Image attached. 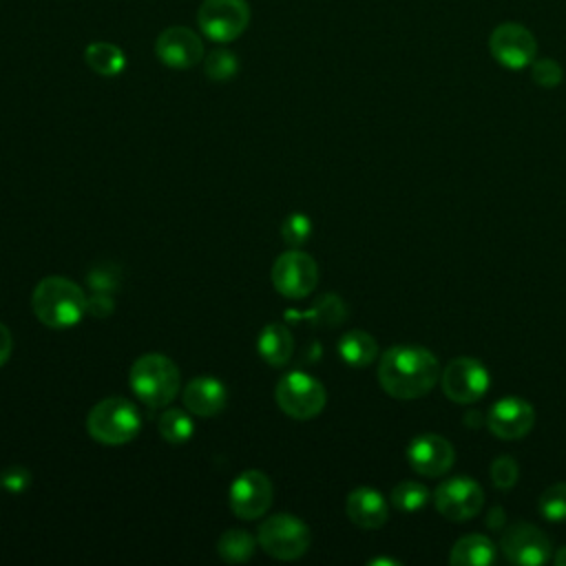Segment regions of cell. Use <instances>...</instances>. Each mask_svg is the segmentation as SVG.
<instances>
[{
	"instance_id": "cell-18",
	"label": "cell",
	"mask_w": 566,
	"mask_h": 566,
	"mask_svg": "<svg viewBox=\"0 0 566 566\" xmlns=\"http://www.w3.org/2000/svg\"><path fill=\"white\" fill-rule=\"evenodd\" d=\"M226 385L212 376H197L184 389V407L195 416H217L226 409Z\"/></svg>"
},
{
	"instance_id": "cell-9",
	"label": "cell",
	"mask_w": 566,
	"mask_h": 566,
	"mask_svg": "<svg viewBox=\"0 0 566 566\" xmlns=\"http://www.w3.org/2000/svg\"><path fill=\"white\" fill-rule=\"evenodd\" d=\"M433 504L442 517L451 522H467L482 511L484 491L473 478L453 475L438 484L433 491Z\"/></svg>"
},
{
	"instance_id": "cell-16",
	"label": "cell",
	"mask_w": 566,
	"mask_h": 566,
	"mask_svg": "<svg viewBox=\"0 0 566 566\" xmlns=\"http://www.w3.org/2000/svg\"><path fill=\"white\" fill-rule=\"evenodd\" d=\"M155 53L170 69H192L203 60V42L192 29L168 27L157 35Z\"/></svg>"
},
{
	"instance_id": "cell-17",
	"label": "cell",
	"mask_w": 566,
	"mask_h": 566,
	"mask_svg": "<svg viewBox=\"0 0 566 566\" xmlns=\"http://www.w3.org/2000/svg\"><path fill=\"white\" fill-rule=\"evenodd\" d=\"M347 517L367 531L380 528L389 517V504L385 495L371 486H358L354 489L345 500Z\"/></svg>"
},
{
	"instance_id": "cell-38",
	"label": "cell",
	"mask_w": 566,
	"mask_h": 566,
	"mask_svg": "<svg viewBox=\"0 0 566 566\" xmlns=\"http://www.w3.org/2000/svg\"><path fill=\"white\" fill-rule=\"evenodd\" d=\"M0 486H2V480H0Z\"/></svg>"
},
{
	"instance_id": "cell-10",
	"label": "cell",
	"mask_w": 566,
	"mask_h": 566,
	"mask_svg": "<svg viewBox=\"0 0 566 566\" xmlns=\"http://www.w3.org/2000/svg\"><path fill=\"white\" fill-rule=\"evenodd\" d=\"M316 283L318 265L307 252L290 248L276 256L272 265V285L279 294L287 298H303L316 287Z\"/></svg>"
},
{
	"instance_id": "cell-26",
	"label": "cell",
	"mask_w": 566,
	"mask_h": 566,
	"mask_svg": "<svg viewBox=\"0 0 566 566\" xmlns=\"http://www.w3.org/2000/svg\"><path fill=\"white\" fill-rule=\"evenodd\" d=\"M539 515L548 522H566V482H555L537 500Z\"/></svg>"
},
{
	"instance_id": "cell-31",
	"label": "cell",
	"mask_w": 566,
	"mask_h": 566,
	"mask_svg": "<svg viewBox=\"0 0 566 566\" xmlns=\"http://www.w3.org/2000/svg\"><path fill=\"white\" fill-rule=\"evenodd\" d=\"M531 77L537 86L542 88H555L562 84V77H564V71L562 66L551 60V57H544V60H533L531 64Z\"/></svg>"
},
{
	"instance_id": "cell-29",
	"label": "cell",
	"mask_w": 566,
	"mask_h": 566,
	"mask_svg": "<svg viewBox=\"0 0 566 566\" xmlns=\"http://www.w3.org/2000/svg\"><path fill=\"white\" fill-rule=\"evenodd\" d=\"M122 272L115 263H97L88 270L86 283L93 287V292H113L119 287Z\"/></svg>"
},
{
	"instance_id": "cell-3",
	"label": "cell",
	"mask_w": 566,
	"mask_h": 566,
	"mask_svg": "<svg viewBox=\"0 0 566 566\" xmlns=\"http://www.w3.org/2000/svg\"><path fill=\"white\" fill-rule=\"evenodd\" d=\"M128 385L146 407H166L179 394L181 376L168 356L153 352L133 363Z\"/></svg>"
},
{
	"instance_id": "cell-37",
	"label": "cell",
	"mask_w": 566,
	"mask_h": 566,
	"mask_svg": "<svg viewBox=\"0 0 566 566\" xmlns=\"http://www.w3.org/2000/svg\"><path fill=\"white\" fill-rule=\"evenodd\" d=\"M369 564H398V562H396V559H385V557H382V559H371Z\"/></svg>"
},
{
	"instance_id": "cell-34",
	"label": "cell",
	"mask_w": 566,
	"mask_h": 566,
	"mask_svg": "<svg viewBox=\"0 0 566 566\" xmlns=\"http://www.w3.org/2000/svg\"><path fill=\"white\" fill-rule=\"evenodd\" d=\"M115 310V301L111 292H93V296H86V314L93 318H106Z\"/></svg>"
},
{
	"instance_id": "cell-11",
	"label": "cell",
	"mask_w": 566,
	"mask_h": 566,
	"mask_svg": "<svg viewBox=\"0 0 566 566\" xmlns=\"http://www.w3.org/2000/svg\"><path fill=\"white\" fill-rule=\"evenodd\" d=\"M489 51L497 64L511 71H522L533 64L537 53L535 35L517 22L497 24L489 35Z\"/></svg>"
},
{
	"instance_id": "cell-2",
	"label": "cell",
	"mask_w": 566,
	"mask_h": 566,
	"mask_svg": "<svg viewBox=\"0 0 566 566\" xmlns=\"http://www.w3.org/2000/svg\"><path fill=\"white\" fill-rule=\"evenodd\" d=\"M31 305L40 323L53 329H66L77 325L86 314V294L66 276H46L35 285Z\"/></svg>"
},
{
	"instance_id": "cell-28",
	"label": "cell",
	"mask_w": 566,
	"mask_h": 566,
	"mask_svg": "<svg viewBox=\"0 0 566 566\" xmlns=\"http://www.w3.org/2000/svg\"><path fill=\"white\" fill-rule=\"evenodd\" d=\"M281 237L285 241V245L301 248L312 237V219L303 212L287 214L281 226Z\"/></svg>"
},
{
	"instance_id": "cell-36",
	"label": "cell",
	"mask_w": 566,
	"mask_h": 566,
	"mask_svg": "<svg viewBox=\"0 0 566 566\" xmlns=\"http://www.w3.org/2000/svg\"><path fill=\"white\" fill-rule=\"evenodd\" d=\"M553 562L557 564V566H566V546H562V548H557V553H555V557H553Z\"/></svg>"
},
{
	"instance_id": "cell-6",
	"label": "cell",
	"mask_w": 566,
	"mask_h": 566,
	"mask_svg": "<svg viewBox=\"0 0 566 566\" xmlns=\"http://www.w3.org/2000/svg\"><path fill=\"white\" fill-rule=\"evenodd\" d=\"M274 398L281 411L296 420H310L318 416L327 402L323 382L301 369L281 376L274 389Z\"/></svg>"
},
{
	"instance_id": "cell-24",
	"label": "cell",
	"mask_w": 566,
	"mask_h": 566,
	"mask_svg": "<svg viewBox=\"0 0 566 566\" xmlns=\"http://www.w3.org/2000/svg\"><path fill=\"white\" fill-rule=\"evenodd\" d=\"M159 433L170 444H186L195 433V422L188 409H166L159 418Z\"/></svg>"
},
{
	"instance_id": "cell-21",
	"label": "cell",
	"mask_w": 566,
	"mask_h": 566,
	"mask_svg": "<svg viewBox=\"0 0 566 566\" xmlns=\"http://www.w3.org/2000/svg\"><path fill=\"white\" fill-rule=\"evenodd\" d=\"M336 352L340 360L347 363L349 367H367L378 356V343L369 332L352 329L338 338Z\"/></svg>"
},
{
	"instance_id": "cell-12",
	"label": "cell",
	"mask_w": 566,
	"mask_h": 566,
	"mask_svg": "<svg viewBox=\"0 0 566 566\" xmlns=\"http://www.w3.org/2000/svg\"><path fill=\"white\" fill-rule=\"evenodd\" d=\"M500 548L511 564L542 566L551 559V539L542 528L528 522L511 524L502 533Z\"/></svg>"
},
{
	"instance_id": "cell-19",
	"label": "cell",
	"mask_w": 566,
	"mask_h": 566,
	"mask_svg": "<svg viewBox=\"0 0 566 566\" xmlns=\"http://www.w3.org/2000/svg\"><path fill=\"white\" fill-rule=\"evenodd\" d=\"M256 352L268 365L283 367L292 358V352H294V340H292L290 329L281 323H268L259 332Z\"/></svg>"
},
{
	"instance_id": "cell-27",
	"label": "cell",
	"mask_w": 566,
	"mask_h": 566,
	"mask_svg": "<svg viewBox=\"0 0 566 566\" xmlns=\"http://www.w3.org/2000/svg\"><path fill=\"white\" fill-rule=\"evenodd\" d=\"M203 69H206V75L210 80L226 82V80H230L239 71V60L234 57V53H230L226 49H217V51H212L206 57Z\"/></svg>"
},
{
	"instance_id": "cell-23",
	"label": "cell",
	"mask_w": 566,
	"mask_h": 566,
	"mask_svg": "<svg viewBox=\"0 0 566 566\" xmlns=\"http://www.w3.org/2000/svg\"><path fill=\"white\" fill-rule=\"evenodd\" d=\"M256 542L259 539L245 528H228L217 542V553L230 564H241L252 557Z\"/></svg>"
},
{
	"instance_id": "cell-30",
	"label": "cell",
	"mask_w": 566,
	"mask_h": 566,
	"mask_svg": "<svg viewBox=\"0 0 566 566\" xmlns=\"http://www.w3.org/2000/svg\"><path fill=\"white\" fill-rule=\"evenodd\" d=\"M489 475H491V482L506 491L511 486H515L517 478H520V467L515 462L513 455H497L493 462H491V469H489Z\"/></svg>"
},
{
	"instance_id": "cell-20",
	"label": "cell",
	"mask_w": 566,
	"mask_h": 566,
	"mask_svg": "<svg viewBox=\"0 0 566 566\" xmlns=\"http://www.w3.org/2000/svg\"><path fill=\"white\" fill-rule=\"evenodd\" d=\"M495 544L480 533L462 535L460 539H455L449 553V562L455 566H489L495 562Z\"/></svg>"
},
{
	"instance_id": "cell-4",
	"label": "cell",
	"mask_w": 566,
	"mask_h": 566,
	"mask_svg": "<svg viewBox=\"0 0 566 566\" xmlns=\"http://www.w3.org/2000/svg\"><path fill=\"white\" fill-rule=\"evenodd\" d=\"M86 429L93 440L106 447H119L130 442L142 429V416L126 398H104L91 407L86 416Z\"/></svg>"
},
{
	"instance_id": "cell-5",
	"label": "cell",
	"mask_w": 566,
	"mask_h": 566,
	"mask_svg": "<svg viewBox=\"0 0 566 566\" xmlns=\"http://www.w3.org/2000/svg\"><path fill=\"white\" fill-rule=\"evenodd\" d=\"M261 548L283 562L298 559L310 548L312 535L310 526L290 513H274L270 515L256 533Z\"/></svg>"
},
{
	"instance_id": "cell-25",
	"label": "cell",
	"mask_w": 566,
	"mask_h": 566,
	"mask_svg": "<svg viewBox=\"0 0 566 566\" xmlns=\"http://www.w3.org/2000/svg\"><path fill=\"white\" fill-rule=\"evenodd\" d=\"M429 489L422 484V482H416V480H405L400 484L394 486L389 500H391V506L400 513H418L420 509L427 506L429 502Z\"/></svg>"
},
{
	"instance_id": "cell-14",
	"label": "cell",
	"mask_w": 566,
	"mask_h": 566,
	"mask_svg": "<svg viewBox=\"0 0 566 566\" xmlns=\"http://www.w3.org/2000/svg\"><path fill=\"white\" fill-rule=\"evenodd\" d=\"M409 467L424 478L444 475L455 462L453 444L438 433H420L407 444Z\"/></svg>"
},
{
	"instance_id": "cell-32",
	"label": "cell",
	"mask_w": 566,
	"mask_h": 566,
	"mask_svg": "<svg viewBox=\"0 0 566 566\" xmlns=\"http://www.w3.org/2000/svg\"><path fill=\"white\" fill-rule=\"evenodd\" d=\"M345 312H347V310L343 307V303H340L338 296H323L321 303H318L316 310H314V316H316L314 321L321 323V325H336V323L343 321Z\"/></svg>"
},
{
	"instance_id": "cell-7",
	"label": "cell",
	"mask_w": 566,
	"mask_h": 566,
	"mask_svg": "<svg viewBox=\"0 0 566 566\" xmlns=\"http://www.w3.org/2000/svg\"><path fill=\"white\" fill-rule=\"evenodd\" d=\"M440 385L449 400L458 405H473L489 391L491 376L478 358L458 356L442 369Z\"/></svg>"
},
{
	"instance_id": "cell-8",
	"label": "cell",
	"mask_w": 566,
	"mask_h": 566,
	"mask_svg": "<svg viewBox=\"0 0 566 566\" xmlns=\"http://www.w3.org/2000/svg\"><path fill=\"white\" fill-rule=\"evenodd\" d=\"M250 22V7L245 0H203L197 13L201 33L219 44L237 40Z\"/></svg>"
},
{
	"instance_id": "cell-22",
	"label": "cell",
	"mask_w": 566,
	"mask_h": 566,
	"mask_svg": "<svg viewBox=\"0 0 566 566\" xmlns=\"http://www.w3.org/2000/svg\"><path fill=\"white\" fill-rule=\"evenodd\" d=\"M84 62L88 64L91 71L104 77L119 75L126 66V55L124 51L113 44V42H91L84 51Z\"/></svg>"
},
{
	"instance_id": "cell-13",
	"label": "cell",
	"mask_w": 566,
	"mask_h": 566,
	"mask_svg": "<svg viewBox=\"0 0 566 566\" xmlns=\"http://www.w3.org/2000/svg\"><path fill=\"white\" fill-rule=\"evenodd\" d=\"M274 497V486L263 471L248 469L230 484V509L241 520L261 517Z\"/></svg>"
},
{
	"instance_id": "cell-1",
	"label": "cell",
	"mask_w": 566,
	"mask_h": 566,
	"mask_svg": "<svg viewBox=\"0 0 566 566\" xmlns=\"http://www.w3.org/2000/svg\"><path fill=\"white\" fill-rule=\"evenodd\" d=\"M438 358L420 345H394L378 360V382L391 398L416 400L440 382Z\"/></svg>"
},
{
	"instance_id": "cell-15",
	"label": "cell",
	"mask_w": 566,
	"mask_h": 566,
	"mask_svg": "<svg viewBox=\"0 0 566 566\" xmlns=\"http://www.w3.org/2000/svg\"><path fill=\"white\" fill-rule=\"evenodd\" d=\"M535 424V409L528 400L504 396L495 400L486 413V427L502 440H520Z\"/></svg>"
},
{
	"instance_id": "cell-33",
	"label": "cell",
	"mask_w": 566,
	"mask_h": 566,
	"mask_svg": "<svg viewBox=\"0 0 566 566\" xmlns=\"http://www.w3.org/2000/svg\"><path fill=\"white\" fill-rule=\"evenodd\" d=\"M2 486L11 493H22L24 489H29L31 484V473L24 469V467H9L2 475Z\"/></svg>"
},
{
	"instance_id": "cell-35",
	"label": "cell",
	"mask_w": 566,
	"mask_h": 566,
	"mask_svg": "<svg viewBox=\"0 0 566 566\" xmlns=\"http://www.w3.org/2000/svg\"><path fill=\"white\" fill-rule=\"evenodd\" d=\"M11 349H13V338H11V332L4 323H0V367L9 360L11 356Z\"/></svg>"
}]
</instances>
